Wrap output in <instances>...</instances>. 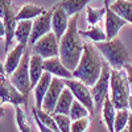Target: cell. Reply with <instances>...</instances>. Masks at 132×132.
<instances>
[{"instance_id": "cell-1", "label": "cell", "mask_w": 132, "mask_h": 132, "mask_svg": "<svg viewBox=\"0 0 132 132\" xmlns=\"http://www.w3.org/2000/svg\"><path fill=\"white\" fill-rule=\"evenodd\" d=\"M78 17L79 15L70 17L68 30L65 32V35L60 40V58L70 71H74L75 68L78 66L86 45L79 35Z\"/></svg>"}, {"instance_id": "cell-2", "label": "cell", "mask_w": 132, "mask_h": 132, "mask_svg": "<svg viewBox=\"0 0 132 132\" xmlns=\"http://www.w3.org/2000/svg\"><path fill=\"white\" fill-rule=\"evenodd\" d=\"M103 63L104 61L101 58L99 52L95 49V46L86 44L79 63L73 71V77L89 87H93L102 73Z\"/></svg>"}, {"instance_id": "cell-3", "label": "cell", "mask_w": 132, "mask_h": 132, "mask_svg": "<svg viewBox=\"0 0 132 132\" xmlns=\"http://www.w3.org/2000/svg\"><path fill=\"white\" fill-rule=\"evenodd\" d=\"M94 46L114 70H122L127 63H129L128 49L118 37L103 42H95Z\"/></svg>"}, {"instance_id": "cell-4", "label": "cell", "mask_w": 132, "mask_h": 132, "mask_svg": "<svg viewBox=\"0 0 132 132\" xmlns=\"http://www.w3.org/2000/svg\"><path fill=\"white\" fill-rule=\"evenodd\" d=\"M131 95L127 71L122 70H111V78H110V98L116 110L128 108V98Z\"/></svg>"}, {"instance_id": "cell-5", "label": "cell", "mask_w": 132, "mask_h": 132, "mask_svg": "<svg viewBox=\"0 0 132 132\" xmlns=\"http://www.w3.org/2000/svg\"><path fill=\"white\" fill-rule=\"evenodd\" d=\"M29 61H30V53H29V49H27L20 65L17 66V69L11 74V78H9L11 83H12L27 99H28V95L32 90L30 77H29Z\"/></svg>"}, {"instance_id": "cell-6", "label": "cell", "mask_w": 132, "mask_h": 132, "mask_svg": "<svg viewBox=\"0 0 132 132\" xmlns=\"http://www.w3.org/2000/svg\"><path fill=\"white\" fill-rule=\"evenodd\" d=\"M111 66H110L106 61L103 63V68H102V73L99 75L98 81L95 82V85L93 86V98H94V104L96 110H101L103 107L104 103V99L108 95L110 91V78H111Z\"/></svg>"}, {"instance_id": "cell-7", "label": "cell", "mask_w": 132, "mask_h": 132, "mask_svg": "<svg viewBox=\"0 0 132 132\" xmlns=\"http://www.w3.org/2000/svg\"><path fill=\"white\" fill-rule=\"evenodd\" d=\"M66 87H69L70 91L73 93L74 98L77 101H79L83 106H86V108L90 111L91 116H94L95 114V104H94V98L93 94L89 89V86L85 85L83 82L71 78V79H63Z\"/></svg>"}, {"instance_id": "cell-8", "label": "cell", "mask_w": 132, "mask_h": 132, "mask_svg": "<svg viewBox=\"0 0 132 132\" xmlns=\"http://www.w3.org/2000/svg\"><path fill=\"white\" fill-rule=\"evenodd\" d=\"M33 53L41 56L44 60L60 56V41L57 40L56 35L53 32H49L48 35L41 37L32 45Z\"/></svg>"}, {"instance_id": "cell-9", "label": "cell", "mask_w": 132, "mask_h": 132, "mask_svg": "<svg viewBox=\"0 0 132 132\" xmlns=\"http://www.w3.org/2000/svg\"><path fill=\"white\" fill-rule=\"evenodd\" d=\"M0 101L3 103H12L15 106H28V99L11 83L7 75L0 77Z\"/></svg>"}, {"instance_id": "cell-10", "label": "cell", "mask_w": 132, "mask_h": 132, "mask_svg": "<svg viewBox=\"0 0 132 132\" xmlns=\"http://www.w3.org/2000/svg\"><path fill=\"white\" fill-rule=\"evenodd\" d=\"M54 7L49 11H46L45 13H42L41 16L36 17L33 20V27H32V35L29 38V45H33L37 40L48 35L49 32H52V16H53Z\"/></svg>"}, {"instance_id": "cell-11", "label": "cell", "mask_w": 132, "mask_h": 132, "mask_svg": "<svg viewBox=\"0 0 132 132\" xmlns=\"http://www.w3.org/2000/svg\"><path fill=\"white\" fill-rule=\"evenodd\" d=\"M19 11H16V8L12 4V0H7L5 2V12H4V25H5V52H8V48L12 45V42L15 40V32H16V27H17V20H16V15Z\"/></svg>"}, {"instance_id": "cell-12", "label": "cell", "mask_w": 132, "mask_h": 132, "mask_svg": "<svg viewBox=\"0 0 132 132\" xmlns=\"http://www.w3.org/2000/svg\"><path fill=\"white\" fill-rule=\"evenodd\" d=\"M66 87L65 82L62 78H58V77H53L52 79V83L48 89V93L44 98V102H42V110L46 111L49 114H53L54 108H56V104H57V101L62 93V90Z\"/></svg>"}, {"instance_id": "cell-13", "label": "cell", "mask_w": 132, "mask_h": 132, "mask_svg": "<svg viewBox=\"0 0 132 132\" xmlns=\"http://www.w3.org/2000/svg\"><path fill=\"white\" fill-rule=\"evenodd\" d=\"M69 20H70V17H69L68 13H66V11L57 3L56 5H54L53 16H52V32L56 35L58 41L62 38L65 32L68 30Z\"/></svg>"}, {"instance_id": "cell-14", "label": "cell", "mask_w": 132, "mask_h": 132, "mask_svg": "<svg viewBox=\"0 0 132 132\" xmlns=\"http://www.w3.org/2000/svg\"><path fill=\"white\" fill-rule=\"evenodd\" d=\"M106 21H104V28H106V36H107V40H112L118 36V33L120 32L126 24L127 21L124 19H122L120 16H118L114 11L110 8V7H106V16H104Z\"/></svg>"}, {"instance_id": "cell-15", "label": "cell", "mask_w": 132, "mask_h": 132, "mask_svg": "<svg viewBox=\"0 0 132 132\" xmlns=\"http://www.w3.org/2000/svg\"><path fill=\"white\" fill-rule=\"evenodd\" d=\"M44 69H45V71L50 73L52 75L58 77V78H62V79H71V78H74L73 71H70L62 63L60 56L44 60Z\"/></svg>"}, {"instance_id": "cell-16", "label": "cell", "mask_w": 132, "mask_h": 132, "mask_svg": "<svg viewBox=\"0 0 132 132\" xmlns=\"http://www.w3.org/2000/svg\"><path fill=\"white\" fill-rule=\"evenodd\" d=\"M27 48L17 44V45L8 53V56L5 58V62H4V70H5V75H11L16 69L17 66L20 65L21 60H23V56L25 53Z\"/></svg>"}, {"instance_id": "cell-17", "label": "cell", "mask_w": 132, "mask_h": 132, "mask_svg": "<svg viewBox=\"0 0 132 132\" xmlns=\"http://www.w3.org/2000/svg\"><path fill=\"white\" fill-rule=\"evenodd\" d=\"M45 73L44 69V58L38 54L33 53L30 54V61H29V77H30V86L32 89H35L41 77Z\"/></svg>"}, {"instance_id": "cell-18", "label": "cell", "mask_w": 132, "mask_h": 132, "mask_svg": "<svg viewBox=\"0 0 132 132\" xmlns=\"http://www.w3.org/2000/svg\"><path fill=\"white\" fill-rule=\"evenodd\" d=\"M32 27H33V20H21L17 21V27L15 32V38L17 40V44L23 46H28L29 38L32 35Z\"/></svg>"}, {"instance_id": "cell-19", "label": "cell", "mask_w": 132, "mask_h": 132, "mask_svg": "<svg viewBox=\"0 0 132 132\" xmlns=\"http://www.w3.org/2000/svg\"><path fill=\"white\" fill-rule=\"evenodd\" d=\"M53 79V75L48 71L44 73V75L41 77V79L38 81V83L35 87V98H36V107L37 108H42V102H44V98H45L48 89L52 83Z\"/></svg>"}, {"instance_id": "cell-20", "label": "cell", "mask_w": 132, "mask_h": 132, "mask_svg": "<svg viewBox=\"0 0 132 132\" xmlns=\"http://www.w3.org/2000/svg\"><path fill=\"white\" fill-rule=\"evenodd\" d=\"M74 95L73 93L70 91L69 87H65L62 90L58 101H57V104H56V108H54L53 114H62V115H69L70 112V108H71V104L74 102Z\"/></svg>"}, {"instance_id": "cell-21", "label": "cell", "mask_w": 132, "mask_h": 132, "mask_svg": "<svg viewBox=\"0 0 132 132\" xmlns=\"http://www.w3.org/2000/svg\"><path fill=\"white\" fill-rule=\"evenodd\" d=\"M46 9L44 7H40V5H35V4H25L23 5L19 12L16 15V20L17 21H21V20H35L36 17L41 16L42 13H45Z\"/></svg>"}, {"instance_id": "cell-22", "label": "cell", "mask_w": 132, "mask_h": 132, "mask_svg": "<svg viewBox=\"0 0 132 132\" xmlns=\"http://www.w3.org/2000/svg\"><path fill=\"white\" fill-rule=\"evenodd\" d=\"M116 111L118 110L115 108L111 98H110V95H107L106 99H104L103 107H102V118H103V120H104V123H106L110 132H115L114 131V123H115Z\"/></svg>"}, {"instance_id": "cell-23", "label": "cell", "mask_w": 132, "mask_h": 132, "mask_svg": "<svg viewBox=\"0 0 132 132\" xmlns=\"http://www.w3.org/2000/svg\"><path fill=\"white\" fill-rule=\"evenodd\" d=\"M108 7L111 8L118 16L124 19L127 23L132 24V3L129 0H115V2H112V4H110Z\"/></svg>"}, {"instance_id": "cell-24", "label": "cell", "mask_w": 132, "mask_h": 132, "mask_svg": "<svg viewBox=\"0 0 132 132\" xmlns=\"http://www.w3.org/2000/svg\"><path fill=\"white\" fill-rule=\"evenodd\" d=\"M94 2V0H61L58 3L69 15V17L79 15V12L89 5V3Z\"/></svg>"}, {"instance_id": "cell-25", "label": "cell", "mask_w": 132, "mask_h": 132, "mask_svg": "<svg viewBox=\"0 0 132 132\" xmlns=\"http://www.w3.org/2000/svg\"><path fill=\"white\" fill-rule=\"evenodd\" d=\"M79 35L81 37H87L89 40L94 41V42H103L107 41V36H106V32L99 27V25H93L89 29L86 30H79Z\"/></svg>"}, {"instance_id": "cell-26", "label": "cell", "mask_w": 132, "mask_h": 132, "mask_svg": "<svg viewBox=\"0 0 132 132\" xmlns=\"http://www.w3.org/2000/svg\"><path fill=\"white\" fill-rule=\"evenodd\" d=\"M69 116L74 122V120H78V119H82V118H89V116H91V114H90L89 110L86 108V106H83L79 101L74 99L71 108H70V112H69Z\"/></svg>"}, {"instance_id": "cell-27", "label": "cell", "mask_w": 132, "mask_h": 132, "mask_svg": "<svg viewBox=\"0 0 132 132\" xmlns=\"http://www.w3.org/2000/svg\"><path fill=\"white\" fill-rule=\"evenodd\" d=\"M129 110L128 108H122L116 111V116H115V123H114V131L115 132H120L127 128L128 120H129Z\"/></svg>"}, {"instance_id": "cell-28", "label": "cell", "mask_w": 132, "mask_h": 132, "mask_svg": "<svg viewBox=\"0 0 132 132\" xmlns=\"http://www.w3.org/2000/svg\"><path fill=\"white\" fill-rule=\"evenodd\" d=\"M86 20L90 25H96L99 21L103 19V16H106V7L102 8H93L90 5L86 7Z\"/></svg>"}, {"instance_id": "cell-29", "label": "cell", "mask_w": 132, "mask_h": 132, "mask_svg": "<svg viewBox=\"0 0 132 132\" xmlns=\"http://www.w3.org/2000/svg\"><path fill=\"white\" fill-rule=\"evenodd\" d=\"M16 123H17L20 132H32L28 116L24 110L20 108V106H16Z\"/></svg>"}, {"instance_id": "cell-30", "label": "cell", "mask_w": 132, "mask_h": 132, "mask_svg": "<svg viewBox=\"0 0 132 132\" xmlns=\"http://www.w3.org/2000/svg\"><path fill=\"white\" fill-rule=\"evenodd\" d=\"M56 119V123L58 126L60 132H71V122L69 115H62V114H52Z\"/></svg>"}, {"instance_id": "cell-31", "label": "cell", "mask_w": 132, "mask_h": 132, "mask_svg": "<svg viewBox=\"0 0 132 132\" xmlns=\"http://www.w3.org/2000/svg\"><path fill=\"white\" fill-rule=\"evenodd\" d=\"M90 126V116L71 122V132H87Z\"/></svg>"}, {"instance_id": "cell-32", "label": "cell", "mask_w": 132, "mask_h": 132, "mask_svg": "<svg viewBox=\"0 0 132 132\" xmlns=\"http://www.w3.org/2000/svg\"><path fill=\"white\" fill-rule=\"evenodd\" d=\"M33 118H35V122H36V126H37V128L40 129V132H56V131H53V129H50V128H48L45 124H42L41 122H40V119L33 114Z\"/></svg>"}, {"instance_id": "cell-33", "label": "cell", "mask_w": 132, "mask_h": 132, "mask_svg": "<svg viewBox=\"0 0 132 132\" xmlns=\"http://www.w3.org/2000/svg\"><path fill=\"white\" fill-rule=\"evenodd\" d=\"M124 69H126V71H127V78H128V85H129V90H131V95H132V65L127 63Z\"/></svg>"}, {"instance_id": "cell-34", "label": "cell", "mask_w": 132, "mask_h": 132, "mask_svg": "<svg viewBox=\"0 0 132 132\" xmlns=\"http://www.w3.org/2000/svg\"><path fill=\"white\" fill-rule=\"evenodd\" d=\"M4 37H5V25H4L3 19H0V40Z\"/></svg>"}, {"instance_id": "cell-35", "label": "cell", "mask_w": 132, "mask_h": 132, "mask_svg": "<svg viewBox=\"0 0 132 132\" xmlns=\"http://www.w3.org/2000/svg\"><path fill=\"white\" fill-rule=\"evenodd\" d=\"M127 129H128V132H132V114L129 115V120H128V124H127Z\"/></svg>"}, {"instance_id": "cell-36", "label": "cell", "mask_w": 132, "mask_h": 132, "mask_svg": "<svg viewBox=\"0 0 132 132\" xmlns=\"http://www.w3.org/2000/svg\"><path fill=\"white\" fill-rule=\"evenodd\" d=\"M2 75H5V70H4V63L0 61V77Z\"/></svg>"}, {"instance_id": "cell-37", "label": "cell", "mask_w": 132, "mask_h": 132, "mask_svg": "<svg viewBox=\"0 0 132 132\" xmlns=\"http://www.w3.org/2000/svg\"><path fill=\"white\" fill-rule=\"evenodd\" d=\"M128 110L132 114V95H129V98H128Z\"/></svg>"}, {"instance_id": "cell-38", "label": "cell", "mask_w": 132, "mask_h": 132, "mask_svg": "<svg viewBox=\"0 0 132 132\" xmlns=\"http://www.w3.org/2000/svg\"><path fill=\"white\" fill-rule=\"evenodd\" d=\"M2 116H4V110L2 107V103H0V118H2Z\"/></svg>"}, {"instance_id": "cell-39", "label": "cell", "mask_w": 132, "mask_h": 132, "mask_svg": "<svg viewBox=\"0 0 132 132\" xmlns=\"http://www.w3.org/2000/svg\"><path fill=\"white\" fill-rule=\"evenodd\" d=\"M111 3H112V0H104V7H108Z\"/></svg>"}, {"instance_id": "cell-40", "label": "cell", "mask_w": 132, "mask_h": 132, "mask_svg": "<svg viewBox=\"0 0 132 132\" xmlns=\"http://www.w3.org/2000/svg\"><path fill=\"white\" fill-rule=\"evenodd\" d=\"M120 132H128V129L126 128V129H123V131H120Z\"/></svg>"}, {"instance_id": "cell-41", "label": "cell", "mask_w": 132, "mask_h": 132, "mask_svg": "<svg viewBox=\"0 0 132 132\" xmlns=\"http://www.w3.org/2000/svg\"><path fill=\"white\" fill-rule=\"evenodd\" d=\"M129 2H131V3H132V0H129Z\"/></svg>"}, {"instance_id": "cell-42", "label": "cell", "mask_w": 132, "mask_h": 132, "mask_svg": "<svg viewBox=\"0 0 132 132\" xmlns=\"http://www.w3.org/2000/svg\"><path fill=\"white\" fill-rule=\"evenodd\" d=\"M112 2H114V0H112Z\"/></svg>"}]
</instances>
